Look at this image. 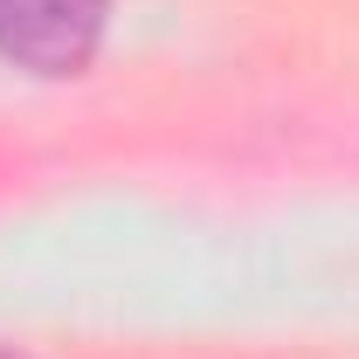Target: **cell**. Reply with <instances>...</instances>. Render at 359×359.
Instances as JSON below:
<instances>
[{"label":"cell","instance_id":"7a4b0ae2","mask_svg":"<svg viewBox=\"0 0 359 359\" xmlns=\"http://www.w3.org/2000/svg\"><path fill=\"white\" fill-rule=\"evenodd\" d=\"M0 359H14V353H0Z\"/></svg>","mask_w":359,"mask_h":359},{"label":"cell","instance_id":"6da1fadb","mask_svg":"<svg viewBox=\"0 0 359 359\" xmlns=\"http://www.w3.org/2000/svg\"><path fill=\"white\" fill-rule=\"evenodd\" d=\"M118 0H0V62L21 76H83L111 42Z\"/></svg>","mask_w":359,"mask_h":359}]
</instances>
